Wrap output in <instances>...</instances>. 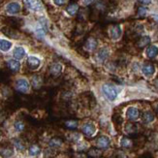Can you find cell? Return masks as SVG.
Here are the masks:
<instances>
[{"label":"cell","instance_id":"6da1fadb","mask_svg":"<svg viewBox=\"0 0 158 158\" xmlns=\"http://www.w3.org/2000/svg\"><path fill=\"white\" fill-rule=\"evenodd\" d=\"M102 93L104 94L105 97L109 100V101H114L116 98H118V89L116 88L114 85L112 84H104L102 85Z\"/></svg>","mask_w":158,"mask_h":158},{"label":"cell","instance_id":"7a4b0ae2","mask_svg":"<svg viewBox=\"0 0 158 158\" xmlns=\"http://www.w3.org/2000/svg\"><path fill=\"white\" fill-rule=\"evenodd\" d=\"M29 82L27 80L25 79H19L17 81H16V88H17V90L19 91V92H22V93H27L29 90Z\"/></svg>","mask_w":158,"mask_h":158},{"label":"cell","instance_id":"3957f363","mask_svg":"<svg viewBox=\"0 0 158 158\" xmlns=\"http://www.w3.org/2000/svg\"><path fill=\"white\" fill-rule=\"evenodd\" d=\"M111 146V140L107 136H100L96 140V147L100 149H107Z\"/></svg>","mask_w":158,"mask_h":158},{"label":"cell","instance_id":"277c9868","mask_svg":"<svg viewBox=\"0 0 158 158\" xmlns=\"http://www.w3.org/2000/svg\"><path fill=\"white\" fill-rule=\"evenodd\" d=\"M81 131H82V133H84L85 136L92 137L96 133V127H95V125L93 124V123L87 122V123H85V124L82 125Z\"/></svg>","mask_w":158,"mask_h":158},{"label":"cell","instance_id":"5b68a950","mask_svg":"<svg viewBox=\"0 0 158 158\" xmlns=\"http://www.w3.org/2000/svg\"><path fill=\"white\" fill-rule=\"evenodd\" d=\"M126 116L129 120L135 121L140 118V111L135 107H130L126 111Z\"/></svg>","mask_w":158,"mask_h":158},{"label":"cell","instance_id":"8992f818","mask_svg":"<svg viewBox=\"0 0 158 158\" xmlns=\"http://www.w3.org/2000/svg\"><path fill=\"white\" fill-rule=\"evenodd\" d=\"M26 63H27V66H28L29 69L36 70V69H38V68H39V66L41 64V61L36 56H28Z\"/></svg>","mask_w":158,"mask_h":158},{"label":"cell","instance_id":"52a82bcc","mask_svg":"<svg viewBox=\"0 0 158 158\" xmlns=\"http://www.w3.org/2000/svg\"><path fill=\"white\" fill-rule=\"evenodd\" d=\"M22 7L18 2H11L6 6V12L11 14V15H15V14L19 13Z\"/></svg>","mask_w":158,"mask_h":158},{"label":"cell","instance_id":"ba28073f","mask_svg":"<svg viewBox=\"0 0 158 158\" xmlns=\"http://www.w3.org/2000/svg\"><path fill=\"white\" fill-rule=\"evenodd\" d=\"M26 4L28 6L29 9L35 12L41 11L43 9L42 3L40 2V0H26Z\"/></svg>","mask_w":158,"mask_h":158},{"label":"cell","instance_id":"9c48e42d","mask_svg":"<svg viewBox=\"0 0 158 158\" xmlns=\"http://www.w3.org/2000/svg\"><path fill=\"white\" fill-rule=\"evenodd\" d=\"M14 154V149L11 146L0 147V155L4 158H10Z\"/></svg>","mask_w":158,"mask_h":158},{"label":"cell","instance_id":"30bf717a","mask_svg":"<svg viewBox=\"0 0 158 158\" xmlns=\"http://www.w3.org/2000/svg\"><path fill=\"white\" fill-rule=\"evenodd\" d=\"M62 72V65L60 63H57V62H54L52 64H51L50 66V73L54 77H57L61 74Z\"/></svg>","mask_w":158,"mask_h":158},{"label":"cell","instance_id":"8fae6325","mask_svg":"<svg viewBox=\"0 0 158 158\" xmlns=\"http://www.w3.org/2000/svg\"><path fill=\"white\" fill-rule=\"evenodd\" d=\"M142 72H143V75H145V76L150 77V76H152V75L154 74L155 67L152 64H150V63H146V64H143V66L142 67Z\"/></svg>","mask_w":158,"mask_h":158},{"label":"cell","instance_id":"7c38bea8","mask_svg":"<svg viewBox=\"0 0 158 158\" xmlns=\"http://www.w3.org/2000/svg\"><path fill=\"white\" fill-rule=\"evenodd\" d=\"M146 54H147V56L148 58H150V59H153V58L157 57V56H158V47H156L154 45L149 46L147 49Z\"/></svg>","mask_w":158,"mask_h":158},{"label":"cell","instance_id":"4fadbf2b","mask_svg":"<svg viewBox=\"0 0 158 158\" xmlns=\"http://www.w3.org/2000/svg\"><path fill=\"white\" fill-rule=\"evenodd\" d=\"M110 35L114 40H118L121 36V28L119 25H114L110 29Z\"/></svg>","mask_w":158,"mask_h":158},{"label":"cell","instance_id":"5bb4252c","mask_svg":"<svg viewBox=\"0 0 158 158\" xmlns=\"http://www.w3.org/2000/svg\"><path fill=\"white\" fill-rule=\"evenodd\" d=\"M13 56L17 60H20L23 59L25 56V50L23 47H17L13 52Z\"/></svg>","mask_w":158,"mask_h":158},{"label":"cell","instance_id":"9a60e30c","mask_svg":"<svg viewBox=\"0 0 158 158\" xmlns=\"http://www.w3.org/2000/svg\"><path fill=\"white\" fill-rule=\"evenodd\" d=\"M7 66L8 68L13 71V72H18L20 69V63L19 60H15V59H11L7 62Z\"/></svg>","mask_w":158,"mask_h":158},{"label":"cell","instance_id":"2e32d148","mask_svg":"<svg viewBox=\"0 0 158 158\" xmlns=\"http://www.w3.org/2000/svg\"><path fill=\"white\" fill-rule=\"evenodd\" d=\"M142 119H143V123H146V124H148V123H152L154 120V114H153V113L149 112V111L145 112V113L143 114Z\"/></svg>","mask_w":158,"mask_h":158},{"label":"cell","instance_id":"e0dca14e","mask_svg":"<svg viewBox=\"0 0 158 158\" xmlns=\"http://www.w3.org/2000/svg\"><path fill=\"white\" fill-rule=\"evenodd\" d=\"M63 145V141L60 138H52L49 142V147L51 148H58Z\"/></svg>","mask_w":158,"mask_h":158},{"label":"cell","instance_id":"ac0fdd59","mask_svg":"<svg viewBox=\"0 0 158 158\" xmlns=\"http://www.w3.org/2000/svg\"><path fill=\"white\" fill-rule=\"evenodd\" d=\"M110 56V52L109 51L106 49V48H103V49H101L98 53H97V58L99 61H101V62H103V61H105Z\"/></svg>","mask_w":158,"mask_h":158},{"label":"cell","instance_id":"d6986e66","mask_svg":"<svg viewBox=\"0 0 158 158\" xmlns=\"http://www.w3.org/2000/svg\"><path fill=\"white\" fill-rule=\"evenodd\" d=\"M12 48V43L8 40L1 39L0 40V51L2 52H8Z\"/></svg>","mask_w":158,"mask_h":158},{"label":"cell","instance_id":"ffe728a7","mask_svg":"<svg viewBox=\"0 0 158 158\" xmlns=\"http://www.w3.org/2000/svg\"><path fill=\"white\" fill-rule=\"evenodd\" d=\"M41 152V148L38 145H31L28 148V154L30 156H37Z\"/></svg>","mask_w":158,"mask_h":158},{"label":"cell","instance_id":"44dd1931","mask_svg":"<svg viewBox=\"0 0 158 158\" xmlns=\"http://www.w3.org/2000/svg\"><path fill=\"white\" fill-rule=\"evenodd\" d=\"M85 48L89 51H94L97 48V41L94 38H89L85 43Z\"/></svg>","mask_w":158,"mask_h":158},{"label":"cell","instance_id":"7402d4cb","mask_svg":"<svg viewBox=\"0 0 158 158\" xmlns=\"http://www.w3.org/2000/svg\"><path fill=\"white\" fill-rule=\"evenodd\" d=\"M66 11L70 16H75L79 11V6L76 3H72V4H70L69 6L67 7Z\"/></svg>","mask_w":158,"mask_h":158},{"label":"cell","instance_id":"603a6c76","mask_svg":"<svg viewBox=\"0 0 158 158\" xmlns=\"http://www.w3.org/2000/svg\"><path fill=\"white\" fill-rule=\"evenodd\" d=\"M64 125L66 128L70 129V130H75L77 129L78 126H79V121L78 120H74V119H71V120H67L65 121Z\"/></svg>","mask_w":158,"mask_h":158},{"label":"cell","instance_id":"cb8c5ba5","mask_svg":"<svg viewBox=\"0 0 158 158\" xmlns=\"http://www.w3.org/2000/svg\"><path fill=\"white\" fill-rule=\"evenodd\" d=\"M13 145L18 150H19V152H23V150L25 149L24 143L20 139H15V140H14L13 141Z\"/></svg>","mask_w":158,"mask_h":158},{"label":"cell","instance_id":"d4e9b609","mask_svg":"<svg viewBox=\"0 0 158 158\" xmlns=\"http://www.w3.org/2000/svg\"><path fill=\"white\" fill-rule=\"evenodd\" d=\"M133 143L132 141L130 140L127 137H122L121 140H120V146L121 148H130L132 147Z\"/></svg>","mask_w":158,"mask_h":158},{"label":"cell","instance_id":"484cf974","mask_svg":"<svg viewBox=\"0 0 158 158\" xmlns=\"http://www.w3.org/2000/svg\"><path fill=\"white\" fill-rule=\"evenodd\" d=\"M102 154L101 152V149L98 148H90L88 152V155L90 157H93V158H98L100 157Z\"/></svg>","mask_w":158,"mask_h":158},{"label":"cell","instance_id":"4316f807","mask_svg":"<svg viewBox=\"0 0 158 158\" xmlns=\"http://www.w3.org/2000/svg\"><path fill=\"white\" fill-rule=\"evenodd\" d=\"M150 43V38L148 36H143L139 41H138V47L139 48H143L148 46Z\"/></svg>","mask_w":158,"mask_h":158},{"label":"cell","instance_id":"83f0119b","mask_svg":"<svg viewBox=\"0 0 158 158\" xmlns=\"http://www.w3.org/2000/svg\"><path fill=\"white\" fill-rule=\"evenodd\" d=\"M14 127H15L16 131L23 132L24 130V128H25V124H24V122L22 121V120H17L15 123H14Z\"/></svg>","mask_w":158,"mask_h":158},{"label":"cell","instance_id":"f1b7e54d","mask_svg":"<svg viewBox=\"0 0 158 158\" xmlns=\"http://www.w3.org/2000/svg\"><path fill=\"white\" fill-rule=\"evenodd\" d=\"M32 85L34 88H39L41 85H42V79H41L39 76H35L32 78Z\"/></svg>","mask_w":158,"mask_h":158},{"label":"cell","instance_id":"f546056e","mask_svg":"<svg viewBox=\"0 0 158 158\" xmlns=\"http://www.w3.org/2000/svg\"><path fill=\"white\" fill-rule=\"evenodd\" d=\"M125 130L127 133H133L136 131V126L133 124V123H127L125 126Z\"/></svg>","mask_w":158,"mask_h":158},{"label":"cell","instance_id":"4dcf8cb0","mask_svg":"<svg viewBox=\"0 0 158 158\" xmlns=\"http://www.w3.org/2000/svg\"><path fill=\"white\" fill-rule=\"evenodd\" d=\"M147 13H148V9L145 8V7H140L138 10V15L140 17H145L147 15Z\"/></svg>","mask_w":158,"mask_h":158},{"label":"cell","instance_id":"1f68e13d","mask_svg":"<svg viewBox=\"0 0 158 158\" xmlns=\"http://www.w3.org/2000/svg\"><path fill=\"white\" fill-rule=\"evenodd\" d=\"M53 2L56 3L57 6H62L67 2V0H53Z\"/></svg>","mask_w":158,"mask_h":158},{"label":"cell","instance_id":"d6a6232c","mask_svg":"<svg viewBox=\"0 0 158 158\" xmlns=\"http://www.w3.org/2000/svg\"><path fill=\"white\" fill-rule=\"evenodd\" d=\"M138 1L143 5H149L150 3H152V0H138Z\"/></svg>","mask_w":158,"mask_h":158},{"label":"cell","instance_id":"836d02e7","mask_svg":"<svg viewBox=\"0 0 158 158\" xmlns=\"http://www.w3.org/2000/svg\"><path fill=\"white\" fill-rule=\"evenodd\" d=\"M96 0H84V4L85 5H90V4H92L93 2H95Z\"/></svg>","mask_w":158,"mask_h":158},{"label":"cell","instance_id":"e575fe53","mask_svg":"<svg viewBox=\"0 0 158 158\" xmlns=\"http://www.w3.org/2000/svg\"><path fill=\"white\" fill-rule=\"evenodd\" d=\"M156 111H157V113H158V107H157V109H156Z\"/></svg>","mask_w":158,"mask_h":158},{"label":"cell","instance_id":"d590c367","mask_svg":"<svg viewBox=\"0 0 158 158\" xmlns=\"http://www.w3.org/2000/svg\"><path fill=\"white\" fill-rule=\"evenodd\" d=\"M0 138H1V136H0Z\"/></svg>","mask_w":158,"mask_h":158}]
</instances>
